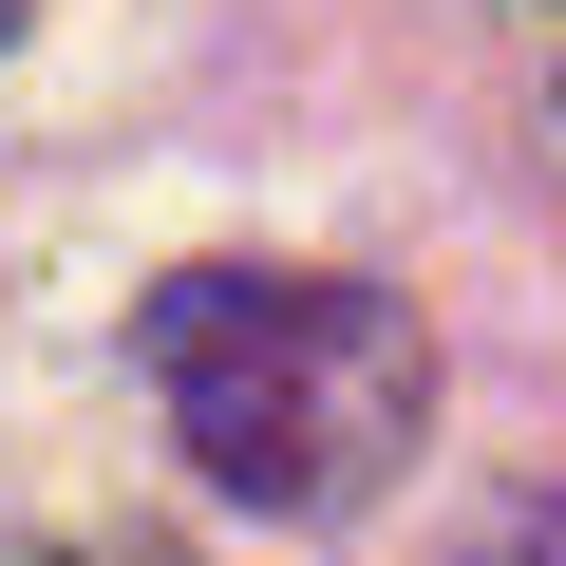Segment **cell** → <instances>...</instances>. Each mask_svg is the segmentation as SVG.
Listing matches in <instances>:
<instances>
[{
    "instance_id": "1",
    "label": "cell",
    "mask_w": 566,
    "mask_h": 566,
    "mask_svg": "<svg viewBox=\"0 0 566 566\" xmlns=\"http://www.w3.org/2000/svg\"><path fill=\"white\" fill-rule=\"evenodd\" d=\"M133 378L189 434V472L245 491V510H283V528L378 510L416 472V434H434L416 303H378L340 264H170L133 303Z\"/></svg>"
},
{
    "instance_id": "2",
    "label": "cell",
    "mask_w": 566,
    "mask_h": 566,
    "mask_svg": "<svg viewBox=\"0 0 566 566\" xmlns=\"http://www.w3.org/2000/svg\"><path fill=\"white\" fill-rule=\"evenodd\" d=\"M0 39H39V0H0Z\"/></svg>"
}]
</instances>
